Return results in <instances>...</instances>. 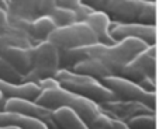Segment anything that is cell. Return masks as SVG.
<instances>
[{
    "label": "cell",
    "mask_w": 159,
    "mask_h": 129,
    "mask_svg": "<svg viewBox=\"0 0 159 129\" xmlns=\"http://www.w3.org/2000/svg\"><path fill=\"white\" fill-rule=\"evenodd\" d=\"M129 129H156V118L155 112L149 114H138L135 117L125 121Z\"/></svg>",
    "instance_id": "44dd1931"
},
{
    "label": "cell",
    "mask_w": 159,
    "mask_h": 129,
    "mask_svg": "<svg viewBox=\"0 0 159 129\" xmlns=\"http://www.w3.org/2000/svg\"><path fill=\"white\" fill-rule=\"evenodd\" d=\"M107 129H129V126L127 125L125 121H121V119H117V118L111 117V121H110V123H108Z\"/></svg>",
    "instance_id": "4316f807"
},
{
    "label": "cell",
    "mask_w": 159,
    "mask_h": 129,
    "mask_svg": "<svg viewBox=\"0 0 159 129\" xmlns=\"http://www.w3.org/2000/svg\"><path fill=\"white\" fill-rule=\"evenodd\" d=\"M7 13L34 21L38 15V0H6L3 6Z\"/></svg>",
    "instance_id": "e0dca14e"
},
{
    "label": "cell",
    "mask_w": 159,
    "mask_h": 129,
    "mask_svg": "<svg viewBox=\"0 0 159 129\" xmlns=\"http://www.w3.org/2000/svg\"><path fill=\"white\" fill-rule=\"evenodd\" d=\"M138 84L142 88H145L147 91H151V93H155L156 91V80L152 77H145L144 80H141Z\"/></svg>",
    "instance_id": "484cf974"
},
{
    "label": "cell",
    "mask_w": 159,
    "mask_h": 129,
    "mask_svg": "<svg viewBox=\"0 0 159 129\" xmlns=\"http://www.w3.org/2000/svg\"><path fill=\"white\" fill-rule=\"evenodd\" d=\"M102 11L117 23H156V2L147 0H106Z\"/></svg>",
    "instance_id": "3957f363"
},
{
    "label": "cell",
    "mask_w": 159,
    "mask_h": 129,
    "mask_svg": "<svg viewBox=\"0 0 159 129\" xmlns=\"http://www.w3.org/2000/svg\"><path fill=\"white\" fill-rule=\"evenodd\" d=\"M103 112L113 118H117L121 121H128L129 118L135 117L138 114H149V112H155L151 107L142 104L139 101H131V100H121L114 98L110 101H106L100 104Z\"/></svg>",
    "instance_id": "8fae6325"
},
{
    "label": "cell",
    "mask_w": 159,
    "mask_h": 129,
    "mask_svg": "<svg viewBox=\"0 0 159 129\" xmlns=\"http://www.w3.org/2000/svg\"><path fill=\"white\" fill-rule=\"evenodd\" d=\"M48 15L54 20V23L57 24L58 28L72 25L75 23H78V17H76L75 10H70V9H63V7L55 6Z\"/></svg>",
    "instance_id": "ffe728a7"
},
{
    "label": "cell",
    "mask_w": 159,
    "mask_h": 129,
    "mask_svg": "<svg viewBox=\"0 0 159 129\" xmlns=\"http://www.w3.org/2000/svg\"><path fill=\"white\" fill-rule=\"evenodd\" d=\"M4 2H6V0H0V7H2V6L4 4Z\"/></svg>",
    "instance_id": "f546056e"
},
{
    "label": "cell",
    "mask_w": 159,
    "mask_h": 129,
    "mask_svg": "<svg viewBox=\"0 0 159 129\" xmlns=\"http://www.w3.org/2000/svg\"><path fill=\"white\" fill-rule=\"evenodd\" d=\"M111 37L116 42L127 38H137L148 45H156V27L142 23H117L111 25Z\"/></svg>",
    "instance_id": "30bf717a"
},
{
    "label": "cell",
    "mask_w": 159,
    "mask_h": 129,
    "mask_svg": "<svg viewBox=\"0 0 159 129\" xmlns=\"http://www.w3.org/2000/svg\"><path fill=\"white\" fill-rule=\"evenodd\" d=\"M80 3H83L82 0H57V4H55V6L63 7V9L75 10Z\"/></svg>",
    "instance_id": "d4e9b609"
},
{
    "label": "cell",
    "mask_w": 159,
    "mask_h": 129,
    "mask_svg": "<svg viewBox=\"0 0 159 129\" xmlns=\"http://www.w3.org/2000/svg\"><path fill=\"white\" fill-rule=\"evenodd\" d=\"M148 44L137 38H127L118 41L113 45L106 44H93L76 49H59L61 51V67L72 69L78 62L87 58H94L111 66L123 69L128 62H131L139 52L148 48Z\"/></svg>",
    "instance_id": "7a4b0ae2"
},
{
    "label": "cell",
    "mask_w": 159,
    "mask_h": 129,
    "mask_svg": "<svg viewBox=\"0 0 159 129\" xmlns=\"http://www.w3.org/2000/svg\"><path fill=\"white\" fill-rule=\"evenodd\" d=\"M102 83L106 87H108L117 98L121 100H131V101H139L142 104L151 107L155 110L156 105V93H151L142 88L138 83L132 80H128L121 76H114V77H107L102 80Z\"/></svg>",
    "instance_id": "52a82bcc"
},
{
    "label": "cell",
    "mask_w": 159,
    "mask_h": 129,
    "mask_svg": "<svg viewBox=\"0 0 159 129\" xmlns=\"http://www.w3.org/2000/svg\"><path fill=\"white\" fill-rule=\"evenodd\" d=\"M57 0H38V15H47L55 7Z\"/></svg>",
    "instance_id": "cb8c5ba5"
},
{
    "label": "cell",
    "mask_w": 159,
    "mask_h": 129,
    "mask_svg": "<svg viewBox=\"0 0 159 129\" xmlns=\"http://www.w3.org/2000/svg\"><path fill=\"white\" fill-rule=\"evenodd\" d=\"M147 2H156V0H147Z\"/></svg>",
    "instance_id": "4dcf8cb0"
},
{
    "label": "cell",
    "mask_w": 159,
    "mask_h": 129,
    "mask_svg": "<svg viewBox=\"0 0 159 129\" xmlns=\"http://www.w3.org/2000/svg\"><path fill=\"white\" fill-rule=\"evenodd\" d=\"M82 2H83L84 4H87V6L93 7L94 10H102L106 0H82Z\"/></svg>",
    "instance_id": "83f0119b"
},
{
    "label": "cell",
    "mask_w": 159,
    "mask_h": 129,
    "mask_svg": "<svg viewBox=\"0 0 159 129\" xmlns=\"http://www.w3.org/2000/svg\"><path fill=\"white\" fill-rule=\"evenodd\" d=\"M54 119L59 129H90L78 112L69 107H59L54 110Z\"/></svg>",
    "instance_id": "d6986e66"
},
{
    "label": "cell",
    "mask_w": 159,
    "mask_h": 129,
    "mask_svg": "<svg viewBox=\"0 0 159 129\" xmlns=\"http://www.w3.org/2000/svg\"><path fill=\"white\" fill-rule=\"evenodd\" d=\"M93 11H96L93 7L87 6V4H84V3H80V4H79V6L75 9L76 17H78V23H84V21H86V18L89 17V15L92 14Z\"/></svg>",
    "instance_id": "603a6c76"
},
{
    "label": "cell",
    "mask_w": 159,
    "mask_h": 129,
    "mask_svg": "<svg viewBox=\"0 0 159 129\" xmlns=\"http://www.w3.org/2000/svg\"><path fill=\"white\" fill-rule=\"evenodd\" d=\"M0 126H17L20 129H49L48 125L37 118L14 111H0Z\"/></svg>",
    "instance_id": "9a60e30c"
},
{
    "label": "cell",
    "mask_w": 159,
    "mask_h": 129,
    "mask_svg": "<svg viewBox=\"0 0 159 129\" xmlns=\"http://www.w3.org/2000/svg\"><path fill=\"white\" fill-rule=\"evenodd\" d=\"M48 41L59 49H76L97 44L99 39L86 23H75L72 25L57 28L49 35Z\"/></svg>",
    "instance_id": "8992f818"
},
{
    "label": "cell",
    "mask_w": 159,
    "mask_h": 129,
    "mask_svg": "<svg viewBox=\"0 0 159 129\" xmlns=\"http://www.w3.org/2000/svg\"><path fill=\"white\" fill-rule=\"evenodd\" d=\"M38 84L41 87V94L35 98L38 104L51 110L69 107L78 112L79 117L89 125L90 129H107L111 117L103 112L100 104L72 91H68L55 77L44 79Z\"/></svg>",
    "instance_id": "6da1fadb"
},
{
    "label": "cell",
    "mask_w": 159,
    "mask_h": 129,
    "mask_svg": "<svg viewBox=\"0 0 159 129\" xmlns=\"http://www.w3.org/2000/svg\"><path fill=\"white\" fill-rule=\"evenodd\" d=\"M61 67V51L49 41L38 42L33 46V67L23 77V83H37L55 77Z\"/></svg>",
    "instance_id": "5b68a950"
},
{
    "label": "cell",
    "mask_w": 159,
    "mask_h": 129,
    "mask_svg": "<svg viewBox=\"0 0 159 129\" xmlns=\"http://www.w3.org/2000/svg\"><path fill=\"white\" fill-rule=\"evenodd\" d=\"M84 23L94 31V34H96L100 44H106V45H113V44H116L114 38L111 37V32H110L113 21L108 17L107 13L102 11V10H96V11H93L86 18Z\"/></svg>",
    "instance_id": "5bb4252c"
},
{
    "label": "cell",
    "mask_w": 159,
    "mask_h": 129,
    "mask_svg": "<svg viewBox=\"0 0 159 129\" xmlns=\"http://www.w3.org/2000/svg\"><path fill=\"white\" fill-rule=\"evenodd\" d=\"M121 77L135 83H139L145 77H152L156 80V45H149L131 62L127 63L121 70Z\"/></svg>",
    "instance_id": "ba28073f"
},
{
    "label": "cell",
    "mask_w": 159,
    "mask_h": 129,
    "mask_svg": "<svg viewBox=\"0 0 159 129\" xmlns=\"http://www.w3.org/2000/svg\"><path fill=\"white\" fill-rule=\"evenodd\" d=\"M57 24L54 23L48 14L47 15H39L34 21H31L30 30H28V35H30L33 44H38L42 41H48L49 35L57 30Z\"/></svg>",
    "instance_id": "ac0fdd59"
},
{
    "label": "cell",
    "mask_w": 159,
    "mask_h": 129,
    "mask_svg": "<svg viewBox=\"0 0 159 129\" xmlns=\"http://www.w3.org/2000/svg\"><path fill=\"white\" fill-rule=\"evenodd\" d=\"M59 84L68 91H72L82 97L90 98L97 104L114 100L117 97L108 87H106L100 80L87 75H80L69 69H61L55 76Z\"/></svg>",
    "instance_id": "277c9868"
},
{
    "label": "cell",
    "mask_w": 159,
    "mask_h": 129,
    "mask_svg": "<svg viewBox=\"0 0 159 129\" xmlns=\"http://www.w3.org/2000/svg\"><path fill=\"white\" fill-rule=\"evenodd\" d=\"M70 70H73V72H76V73H80V75L92 76V77L102 81L107 77L121 76V70L123 69L111 66V65H107V63L102 62V60H99V59H94V58H87V59H83V60H80V62H78Z\"/></svg>",
    "instance_id": "7c38bea8"
},
{
    "label": "cell",
    "mask_w": 159,
    "mask_h": 129,
    "mask_svg": "<svg viewBox=\"0 0 159 129\" xmlns=\"http://www.w3.org/2000/svg\"><path fill=\"white\" fill-rule=\"evenodd\" d=\"M4 110H6V111L20 112V114L37 118V119L47 123L49 129H59L54 119V110L47 108L44 105L38 104L35 100L21 98V97H11V98L6 100Z\"/></svg>",
    "instance_id": "9c48e42d"
},
{
    "label": "cell",
    "mask_w": 159,
    "mask_h": 129,
    "mask_svg": "<svg viewBox=\"0 0 159 129\" xmlns=\"http://www.w3.org/2000/svg\"><path fill=\"white\" fill-rule=\"evenodd\" d=\"M4 104H6V97L3 96V93L0 91V111L4 110Z\"/></svg>",
    "instance_id": "f1b7e54d"
},
{
    "label": "cell",
    "mask_w": 159,
    "mask_h": 129,
    "mask_svg": "<svg viewBox=\"0 0 159 129\" xmlns=\"http://www.w3.org/2000/svg\"><path fill=\"white\" fill-rule=\"evenodd\" d=\"M33 46H7L0 51V56L24 77L33 67Z\"/></svg>",
    "instance_id": "4fadbf2b"
},
{
    "label": "cell",
    "mask_w": 159,
    "mask_h": 129,
    "mask_svg": "<svg viewBox=\"0 0 159 129\" xmlns=\"http://www.w3.org/2000/svg\"><path fill=\"white\" fill-rule=\"evenodd\" d=\"M0 91L3 93V96L7 98L11 97H21V98H28V100H35L37 97L41 94V87L37 83H21L14 84L6 81L3 79H0Z\"/></svg>",
    "instance_id": "2e32d148"
},
{
    "label": "cell",
    "mask_w": 159,
    "mask_h": 129,
    "mask_svg": "<svg viewBox=\"0 0 159 129\" xmlns=\"http://www.w3.org/2000/svg\"><path fill=\"white\" fill-rule=\"evenodd\" d=\"M0 79L10 81V83H14V84L23 83V76L2 56H0Z\"/></svg>",
    "instance_id": "7402d4cb"
}]
</instances>
